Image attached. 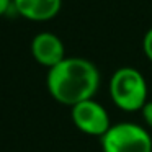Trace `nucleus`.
<instances>
[{
	"mask_svg": "<svg viewBox=\"0 0 152 152\" xmlns=\"http://www.w3.org/2000/svg\"><path fill=\"white\" fill-rule=\"evenodd\" d=\"M13 8L30 21H49L59 15L62 0H13Z\"/></svg>",
	"mask_w": 152,
	"mask_h": 152,
	"instance_id": "obj_6",
	"label": "nucleus"
},
{
	"mask_svg": "<svg viewBox=\"0 0 152 152\" xmlns=\"http://www.w3.org/2000/svg\"><path fill=\"white\" fill-rule=\"evenodd\" d=\"M103 152H152V137L147 129L131 121L111 124L100 137Z\"/></svg>",
	"mask_w": 152,
	"mask_h": 152,
	"instance_id": "obj_3",
	"label": "nucleus"
},
{
	"mask_svg": "<svg viewBox=\"0 0 152 152\" xmlns=\"http://www.w3.org/2000/svg\"><path fill=\"white\" fill-rule=\"evenodd\" d=\"M141 113H142V119H144V123L152 129V100H149V102L145 103L144 108L141 110Z\"/></svg>",
	"mask_w": 152,
	"mask_h": 152,
	"instance_id": "obj_8",
	"label": "nucleus"
},
{
	"mask_svg": "<svg viewBox=\"0 0 152 152\" xmlns=\"http://www.w3.org/2000/svg\"><path fill=\"white\" fill-rule=\"evenodd\" d=\"M102 83L100 70L85 57H66L48 70L46 87L49 95L61 105L72 108L96 95Z\"/></svg>",
	"mask_w": 152,
	"mask_h": 152,
	"instance_id": "obj_1",
	"label": "nucleus"
},
{
	"mask_svg": "<svg viewBox=\"0 0 152 152\" xmlns=\"http://www.w3.org/2000/svg\"><path fill=\"white\" fill-rule=\"evenodd\" d=\"M12 7H13V0H0V17L7 15Z\"/></svg>",
	"mask_w": 152,
	"mask_h": 152,
	"instance_id": "obj_9",
	"label": "nucleus"
},
{
	"mask_svg": "<svg viewBox=\"0 0 152 152\" xmlns=\"http://www.w3.org/2000/svg\"><path fill=\"white\" fill-rule=\"evenodd\" d=\"M70 118L79 131L88 136L102 137L111 126L110 115L96 100H85L70 108Z\"/></svg>",
	"mask_w": 152,
	"mask_h": 152,
	"instance_id": "obj_4",
	"label": "nucleus"
},
{
	"mask_svg": "<svg viewBox=\"0 0 152 152\" xmlns=\"http://www.w3.org/2000/svg\"><path fill=\"white\" fill-rule=\"evenodd\" d=\"M142 53L152 62V28H149L142 38Z\"/></svg>",
	"mask_w": 152,
	"mask_h": 152,
	"instance_id": "obj_7",
	"label": "nucleus"
},
{
	"mask_svg": "<svg viewBox=\"0 0 152 152\" xmlns=\"http://www.w3.org/2000/svg\"><path fill=\"white\" fill-rule=\"evenodd\" d=\"M149 87L145 77L134 67H119L110 79V96L123 111H141L149 102Z\"/></svg>",
	"mask_w": 152,
	"mask_h": 152,
	"instance_id": "obj_2",
	"label": "nucleus"
},
{
	"mask_svg": "<svg viewBox=\"0 0 152 152\" xmlns=\"http://www.w3.org/2000/svg\"><path fill=\"white\" fill-rule=\"evenodd\" d=\"M30 51L33 59L36 61L39 66L48 67V70L51 67L57 66L61 61L66 59V48L64 43L57 34L51 33V31H41L31 39Z\"/></svg>",
	"mask_w": 152,
	"mask_h": 152,
	"instance_id": "obj_5",
	"label": "nucleus"
}]
</instances>
